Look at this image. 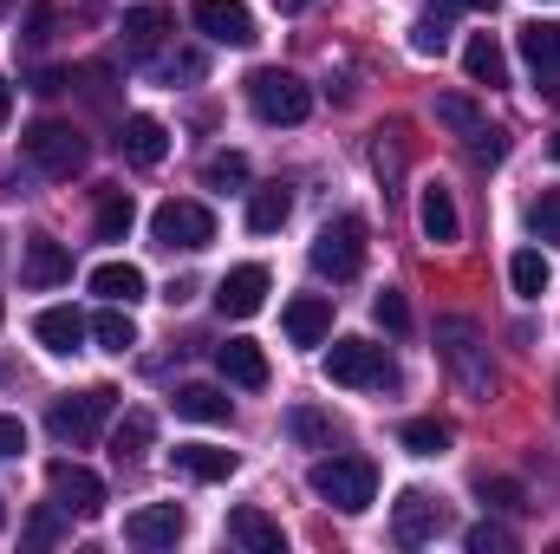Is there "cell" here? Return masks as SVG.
<instances>
[{
  "label": "cell",
  "mask_w": 560,
  "mask_h": 554,
  "mask_svg": "<svg viewBox=\"0 0 560 554\" xmlns=\"http://www.w3.org/2000/svg\"><path fill=\"white\" fill-rule=\"evenodd\" d=\"M66 535V509L52 503V509H33V522H26V549H52Z\"/></svg>",
  "instance_id": "40"
},
{
  "label": "cell",
  "mask_w": 560,
  "mask_h": 554,
  "mask_svg": "<svg viewBox=\"0 0 560 554\" xmlns=\"http://www.w3.org/2000/svg\"><path fill=\"white\" fill-rule=\"evenodd\" d=\"M46 489L59 496L66 516H98V509H105V483H98L85 463H72V457H52V463H46Z\"/></svg>",
  "instance_id": "9"
},
{
  "label": "cell",
  "mask_w": 560,
  "mask_h": 554,
  "mask_svg": "<svg viewBox=\"0 0 560 554\" xmlns=\"http://www.w3.org/2000/svg\"><path fill=\"white\" fill-rule=\"evenodd\" d=\"M476 496H482L489 509H528V489H522L515 476H476Z\"/></svg>",
  "instance_id": "35"
},
{
  "label": "cell",
  "mask_w": 560,
  "mask_h": 554,
  "mask_svg": "<svg viewBox=\"0 0 560 554\" xmlns=\"http://www.w3.org/2000/svg\"><path fill=\"white\" fill-rule=\"evenodd\" d=\"M150 235H156V249H209L215 242V216L202 209V203H189V196H170L156 216H150Z\"/></svg>",
  "instance_id": "5"
},
{
  "label": "cell",
  "mask_w": 560,
  "mask_h": 554,
  "mask_svg": "<svg viewBox=\"0 0 560 554\" xmlns=\"http://www.w3.org/2000/svg\"><path fill=\"white\" fill-rule=\"evenodd\" d=\"M189 20H196L215 46H255V39H261V33H255V13H248L242 0H196Z\"/></svg>",
  "instance_id": "10"
},
{
  "label": "cell",
  "mask_w": 560,
  "mask_h": 554,
  "mask_svg": "<svg viewBox=\"0 0 560 554\" xmlns=\"http://www.w3.org/2000/svg\"><path fill=\"white\" fill-rule=\"evenodd\" d=\"M7 118H13V85L0 79V125H7Z\"/></svg>",
  "instance_id": "45"
},
{
  "label": "cell",
  "mask_w": 560,
  "mask_h": 554,
  "mask_svg": "<svg viewBox=\"0 0 560 554\" xmlns=\"http://www.w3.org/2000/svg\"><path fill=\"white\" fill-rule=\"evenodd\" d=\"M469 163H502V150H509V143H502V131H489V125H482V131H469Z\"/></svg>",
  "instance_id": "43"
},
{
  "label": "cell",
  "mask_w": 560,
  "mask_h": 554,
  "mask_svg": "<svg viewBox=\"0 0 560 554\" xmlns=\"http://www.w3.org/2000/svg\"><path fill=\"white\" fill-rule=\"evenodd\" d=\"M92 333H98V346H105V353H131V346H138V326H131V313H125L118 300L92 320Z\"/></svg>",
  "instance_id": "30"
},
{
  "label": "cell",
  "mask_w": 560,
  "mask_h": 554,
  "mask_svg": "<svg viewBox=\"0 0 560 554\" xmlns=\"http://www.w3.org/2000/svg\"><path fill=\"white\" fill-rule=\"evenodd\" d=\"M215 366H222L229 385H248V392L268 385V353H261L255 339H229V346H215Z\"/></svg>",
  "instance_id": "19"
},
{
  "label": "cell",
  "mask_w": 560,
  "mask_h": 554,
  "mask_svg": "<svg viewBox=\"0 0 560 554\" xmlns=\"http://www.w3.org/2000/svg\"><path fill=\"white\" fill-rule=\"evenodd\" d=\"M443 46H450V26H443V20H418V26H411V53L436 59Z\"/></svg>",
  "instance_id": "42"
},
{
  "label": "cell",
  "mask_w": 560,
  "mask_h": 554,
  "mask_svg": "<svg viewBox=\"0 0 560 554\" xmlns=\"http://www.w3.org/2000/svg\"><path fill=\"white\" fill-rule=\"evenodd\" d=\"M287 437L313 450V443H326V437H332V424H326L319 412H306V405H293V412H287Z\"/></svg>",
  "instance_id": "37"
},
{
  "label": "cell",
  "mask_w": 560,
  "mask_h": 554,
  "mask_svg": "<svg viewBox=\"0 0 560 554\" xmlns=\"http://www.w3.org/2000/svg\"><path fill=\"white\" fill-rule=\"evenodd\" d=\"M463 549L469 554H515V529H502V522H476V529L463 535Z\"/></svg>",
  "instance_id": "36"
},
{
  "label": "cell",
  "mask_w": 560,
  "mask_h": 554,
  "mask_svg": "<svg viewBox=\"0 0 560 554\" xmlns=\"http://www.w3.org/2000/svg\"><path fill=\"white\" fill-rule=\"evenodd\" d=\"M0 522H7V509H0Z\"/></svg>",
  "instance_id": "49"
},
{
  "label": "cell",
  "mask_w": 560,
  "mask_h": 554,
  "mask_svg": "<svg viewBox=\"0 0 560 554\" xmlns=\"http://www.w3.org/2000/svg\"><path fill=\"white\" fill-rule=\"evenodd\" d=\"M118 150H125L138 170H156V163L170 157V131H163L156 118H143V112H138V118H125V125H118Z\"/></svg>",
  "instance_id": "16"
},
{
  "label": "cell",
  "mask_w": 560,
  "mask_h": 554,
  "mask_svg": "<svg viewBox=\"0 0 560 554\" xmlns=\"http://www.w3.org/2000/svg\"><path fill=\"white\" fill-rule=\"evenodd\" d=\"M436 353H443V366H450V379H456V392H463V399H476V405H489V399H495L489 339H482L469 320L443 313V320H436Z\"/></svg>",
  "instance_id": "1"
},
{
  "label": "cell",
  "mask_w": 560,
  "mask_h": 554,
  "mask_svg": "<svg viewBox=\"0 0 560 554\" xmlns=\"http://www.w3.org/2000/svg\"><path fill=\"white\" fill-rule=\"evenodd\" d=\"M163 33H170V13H163V7H131V13H125V53H131V59H156Z\"/></svg>",
  "instance_id": "23"
},
{
  "label": "cell",
  "mask_w": 560,
  "mask_h": 554,
  "mask_svg": "<svg viewBox=\"0 0 560 554\" xmlns=\"http://www.w3.org/2000/svg\"><path fill=\"white\" fill-rule=\"evenodd\" d=\"M131 222H138L131 189H105V196H98V242H125V235H131Z\"/></svg>",
  "instance_id": "28"
},
{
  "label": "cell",
  "mask_w": 560,
  "mask_h": 554,
  "mask_svg": "<svg viewBox=\"0 0 560 554\" xmlns=\"http://www.w3.org/2000/svg\"><path fill=\"white\" fill-rule=\"evenodd\" d=\"M405 450H411V457H443V450H450V424L411 417V424H405Z\"/></svg>",
  "instance_id": "33"
},
{
  "label": "cell",
  "mask_w": 560,
  "mask_h": 554,
  "mask_svg": "<svg viewBox=\"0 0 560 554\" xmlns=\"http://www.w3.org/2000/svg\"><path fill=\"white\" fill-rule=\"evenodd\" d=\"M176 417H189V424H229V392H215V385H183V392H176Z\"/></svg>",
  "instance_id": "27"
},
{
  "label": "cell",
  "mask_w": 560,
  "mask_h": 554,
  "mask_svg": "<svg viewBox=\"0 0 560 554\" xmlns=\"http://www.w3.org/2000/svg\"><path fill=\"white\" fill-rule=\"evenodd\" d=\"M436 125H450L456 138H469V131H482L489 118H482L469 99H456V92H436Z\"/></svg>",
  "instance_id": "32"
},
{
  "label": "cell",
  "mask_w": 560,
  "mask_h": 554,
  "mask_svg": "<svg viewBox=\"0 0 560 554\" xmlns=\"http://www.w3.org/2000/svg\"><path fill=\"white\" fill-rule=\"evenodd\" d=\"M528 229H535V242H555L560 249V189H541L528 203Z\"/></svg>",
  "instance_id": "34"
},
{
  "label": "cell",
  "mask_w": 560,
  "mask_h": 554,
  "mask_svg": "<svg viewBox=\"0 0 560 554\" xmlns=\"http://www.w3.org/2000/svg\"><path fill=\"white\" fill-rule=\"evenodd\" d=\"M313 268L332 280H352L365 268V222L359 216H339V222H326L319 235H313Z\"/></svg>",
  "instance_id": "6"
},
{
  "label": "cell",
  "mask_w": 560,
  "mask_h": 554,
  "mask_svg": "<svg viewBox=\"0 0 560 554\" xmlns=\"http://www.w3.org/2000/svg\"><path fill=\"white\" fill-rule=\"evenodd\" d=\"M176 470L196 476V483H222V476H235V450H215V443H176Z\"/></svg>",
  "instance_id": "24"
},
{
  "label": "cell",
  "mask_w": 560,
  "mask_h": 554,
  "mask_svg": "<svg viewBox=\"0 0 560 554\" xmlns=\"http://www.w3.org/2000/svg\"><path fill=\"white\" fill-rule=\"evenodd\" d=\"M306 483H313V496L332 503L339 516H359V509H372V496H378V463H372V457H319Z\"/></svg>",
  "instance_id": "2"
},
{
  "label": "cell",
  "mask_w": 560,
  "mask_h": 554,
  "mask_svg": "<svg viewBox=\"0 0 560 554\" xmlns=\"http://www.w3.org/2000/svg\"><path fill=\"white\" fill-rule=\"evenodd\" d=\"M436 529H443V503H430L423 489H405L398 509H392V535L405 549H423V542H436Z\"/></svg>",
  "instance_id": "12"
},
{
  "label": "cell",
  "mask_w": 560,
  "mask_h": 554,
  "mask_svg": "<svg viewBox=\"0 0 560 554\" xmlns=\"http://www.w3.org/2000/svg\"><path fill=\"white\" fill-rule=\"evenodd\" d=\"M522 59L535 66L541 99H555L560 92V20H535V26H522Z\"/></svg>",
  "instance_id": "13"
},
{
  "label": "cell",
  "mask_w": 560,
  "mask_h": 554,
  "mask_svg": "<svg viewBox=\"0 0 560 554\" xmlns=\"http://www.w3.org/2000/svg\"><path fill=\"white\" fill-rule=\"evenodd\" d=\"M555 157H560V138H555Z\"/></svg>",
  "instance_id": "48"
},
{
  "label": "cell",
  "mask_w": 560,
  "mask_h": 554,
  "mask_svg": "<svg viewBox=\"0 0 560 554\" xmlns=\"http://www.w3.org/2000/svg\"><path fill=\"white\" fill-rule=\"evenodd\" d=\"M287 216H293V189L268 183V189H255V196H248V229H255V235H275Z\"/></svg>",
  "instance_id": "26"
},
{
  "label": "cell",
  "mask_w": 560,
  "mask_h": 554,
  "mask_svg": "<svg viewBox=\"0 0 560 554\" xmlns=\"http://www.w3.org/2000/svg\"><path fill=\"white\" fill-rule=\"evenodd\" d=\"M229 542L248 554H280V522L261 509H229Z\"/></svg>",
  "instance_id": "22"
},
{
  "label": "cell",
  "mask_w": 560,
  "mask_h": 554,
  "mask_svg": "<svg viewBox=\"0 0 560 554\" xmlns=\"http://www.w3.org/2000/svg\"><path fill=\"white\" fill-rule=\"evenodd\" d=\"M248 105H255L261 125H300V118L313 112V92H306L293 72L261 66V72H248Z\"/></svg>",
  "instance_id": "3"
},
{
  "label": "cell",
  "mask_w": 560,
  "mask_h": 554,
  "mask_svg": "<svg viewBox=\"0 0 560 554\" xmlns=\"http://www.w3.org/2000/svg\"><path fill=\"white\" fill-rule=\"evenodd\" d=\"M33 339H39L46 353L72 359V353H79V339H85V313H79V307H46V313L33 320Z\"/></svg>",
  "instance_id": "18"
},
{
  "label": "cell",
  "mask_w": 560,
  "mask_h": 554,
  "mask_svg": "<svg viewBox=\"0 0 560 554\" xmlns=\"http://www.w3.org/2000/svg\"><path fill=\"white\" fill-rule=\"evenodd\" d=\"M20 450H26V424L0 412V463H7V457H20Z\"/></svg>",
  "instance_id": "44"
},
{
  "label": "cell",
  "mask_w": 560,
  "mask_h": 554,
  "mask_svg": "<svg viewBox=\"0 0 560 554\" xmlns=\"http://www.w3.org/2000/svg\"><path fill=\"white\" fill-rule=\"evenodd\" d=\"M261 300H268V268L261 262H248V268H229L222 287H215V307L229 313V320H248V313H261Z\"/></svg>",
  "instance_id": "14"
},
{
  "label": "cell",
  "mask_w": 560,
  "mask_h": 554,
  "mask_svg": "<svg viewBox=\"0 0 560 554\" xmlns=\"http://www.w3.org/2000/svg\"><path fill=\"white\" fill-rule=\"evenodd\" d=\"M443 7H476V13H489L495 0H443Z\"/></svg>",
  "instance_id": "46"
},
{
  "label": "cell",
  "mask_w": 560,
  "mask_h": 554,
  "mask_svg": "<svg viewBox=\"0 0 560 554\" xmlns=\"http://www.w3.org/2000/svg\"><path fill=\"white\" fill-rule=\"evenodd\" d=\"M20 280H26V287H59V280H72V249L52 242V235H33V242H26V262H20Z\"/></svg>",
  "instance_id": "15"
},
{
  "label": "cell",
  "mask_w": 560,
  "mask_h": 554,
  "mask_svg": "<svg viewBox=\"0 0 560 554\" xmlns=\"http://www.w3.org/2000/svg\"><path fill=\"white\" fill-rule=\"evenodd\" d=\"M372 313H378V326H385V333H411V307H405V293H398V287H385V293L372 300Z\"/></svg>",
  "instance_id": "41"
},
{
  "label": "cell",
  "mask_w": 560,
  "mask_h": 554,
  "mask_svg": "<svg viewBox=\"0 0 560 554\" xmlns=\"http://www.w3.org/2000/svg\"><path fill=\"white\" fill-rule=\"evenodd\" d=\"M52 39V0H33L26 7V26H20V53H39Z\"/></svg>",
  "instance_id": "38"
},
{
  "label": "cell",
  "mask_w": 560,
  "mask_h": 554,
  "mask_svg": "<svg viewBox=\"0 0 560 554\" xmlns=\"http://www.w3.org/2000/svg\"><path fill=\"white\" fill-rule=\"evenodd\" d=\"M326 379H332V385H392L398 372H392L385 346H372V339H339V346L326 353Z\"/></svg>",
  "instance_id": "8"
},
{
  "label": "cell",
  "mask_w": 560,
  "mask_h": 554,
  "mask_svg": "<svg viewBox=\"0 0 560 554\" xmlns=\"http://www.w3.org/2000/svg\"><path fill=\"white\" fill-rule=\"evenodd\" d=\"M509 280H515L522 300H541V293H548V255H541V249H522V255L509 262Z\"/></svg>",
  "instance_id": "31"
},
{
  "label": "cell",
  "mask_w": 560,
  "mask_h": 554,
  "mask_svg": "<svg viewBox=\"0 0 560 554\" xmlns=\"http://www.w3.org/2000/svg\"><path fill=\"white\" fill-rule=\"evenodd\" d=\"M242 183H248V157H242V150L209 157V189H242Z\"/></svg>",
  "instance_id": "39"
},
{
  "label": "cell",
  "mask_w": 560,
  "mask_h": 554,
  "mask_svg": "<svg viewBox=\"0 0 560 554\" xmlns=\"http://www.w3.org/2000/svg\"><path fill=\"white\" fill-rule=\"evenodd\" d=\"M418 222H423V242H436V249H450V242L463 235V222H456V196H450L443 183H423Z\"/></svg>",
  "instance_id": "20"
},
{
  "label": "cell",
  "mask_w": 560,
  "mask_h": 554,
  "mask_svg": "<svg viewBox=\"0 0 560 554\" xmlns=\"http://www.w3.org/2000/svg\"><path fill=\"white\" fill-rule=\"evenodd\" d=\"M150 437H156V417L150 412H125L118 417V430H112V457H118V463H125V457H143Z\"/></svg>",
  "instance_id": "29"
},
{
  "label": "cell",
  "mask_w": 560,
  "mask_h": 554,
  "mask_svg": "<svg viewBox=\"0 0 560 554\" xmlns=\"http://www.w3.org/2000/svg\"><path fill=\"white\" fill-rule=\"evenodd\" d=\"M463 72H469V85H509V53H502V39L495 33H476L469 46H463Z\"/></svg>",
  "instance_id": "21"
},
{
  "label": "cell",
  "mask_w": 560,
  "mask_h": 554,
  "mask_svg": "<svg viewBox=\"0 0 560 554\" xmlns=\"http://www.w3.org/2000/svg\"><path fill=\"white\" fill-rule=\"evenodd\" d=\"M92 293L131 307V300H143V268H131V262H105V268H92Z\"/></svg>",
  "instance_id": "25"
},
{
  "label": "cell",
  "mask_w": 560,
  "mask_h": 554,
  "mask_svg": "<svg viewBox=\"0 0 560 554\" xmlns=\"http://www.w3.org/2000/svg\"><path fill=\"white\" fill-rule=\"evenodd\" d=\"M20 150H26V157L46 170V176H59V183L85 170V138H79L72 125H59V118H39V125L20 138Z\"/></svg>",
  "instance_id": "4"
},
{
  "label": "cell",
  "mask_w": 560,
  "mask_h": 554,
  "mask_svg": "<svg viewBox=\"0 0 560 554\" xmlns=\"http://www.w3.org/2000/svg\"><path fill=\"white\" fill-rule=\"evenodd\" d=\"M183 529H189V516H183L176 503H150L138 516H125V542H131V549H176Z\"/></svg>",
  "instance_id": "11"
},
{
  "label": "cell",
  "mask_w": 560,
  "mask_h": 554,
  "mask_svg": "<svg viewBox=\"0 0 560 554\" xmlns=\"http://www.w3.org/2000/svg\"><path fill=\"white\" fill-rule=\"evenodd\" d=\"M280 13H306V7H313V0H275Z\"/></svg>",
  "instance_id": "47"
},
{
  "label": "cell",
  "mask_w": 560,
  "mask_h": 554,
  "mask_svg": "<svg viewBox=\"0 0 560 554\" xmlns=\"http://www.w3.org/2000/svg\"><path fill=\"white\" fill-rule=\"evenodd\" d=\"M326 333H332V300H326V293L287 300V339H293V346H319Z\"/></svg>",
  "instance_id": "17"
},
{
  "label": "cell",
  "mask_w": 560,
  "mask_h": 554,
  "mask_svg": "<svg viewBox=\"0 0 560 554\" xmlns=\"http://www.w3.org/2000/svg\"><path fill=\"white\" fill-rule=\"evenodd\" d=\"M112 405H118V392H112V385H92V392H79V399H52L46 424H52L59 443H85V437H98V424L112 417Z\"/></svg>",
  "instance_id": "7"
}]
</instances>
